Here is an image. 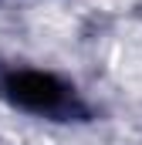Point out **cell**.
Returning a JSON list of instances; mask_svg holds the SVG:
<instances>
[{
	"label": "cell",
	"mask_w": 142,
	"mask_h": 145,
	"mask_svg": "<svg viewBox=\"0 0 142 145\" xmlns=\"http://www.w3.org/2000/svg\"><path fill=\"white\" fill-rule=\"evenodd\" d=\"M3 95L27 111L41 115H68L74 111V91L68 84H61L54 74L44 71H14L3 78Z\"/></svg>",
	"instance_id": "1"
}]
</instances>
